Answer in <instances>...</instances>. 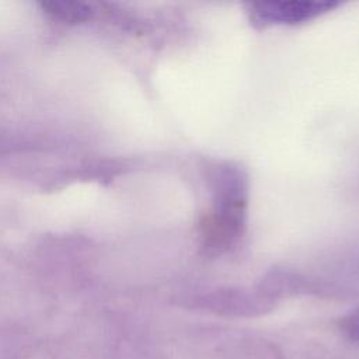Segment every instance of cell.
<instances>
[{"instance_id":"obj_3","label":"cell","mask_w":359,"mask_h":359,"mask_svg":"<svg viewBox=\"0 0 359 359\" xmlns=\"http://www.w3.org/2000/svg\"><path fill=\"white\" fill-rule=\"evenodd\" d=\"M342 331L351 341L359 344V310L351 313L344 318Z\"/></svg>"},{"instance_id":"obj_1","label":"cell","mask_w":359,"mask_h":359,"mask_svg":"<svg viewBox=\"0 0 359 359\" xmlns=\"http://www.w3.org/2000/svg\"><path fill=\"white\" fill-rule=\"evenodd\" d=\"M332 0H272L251 4V17L262 25L269 24H299L310 21L334 7Z\"/></svg>"},{"instance_id":"obj_2","label":"cell","mask_w":359,"mask_h":359,"mask_svg":"<svg viewBox=\"0 0 359 359\" xmlns=\"http://www.w3.org/2000/svg\"><path fill=\"white\" fill-rule=\"evenodd\" d=\"M41 6L50 17L66 24H77L88 20L91 15V7L83 1L48 0L43 1Z\"/></svg>"}]
</instances>
